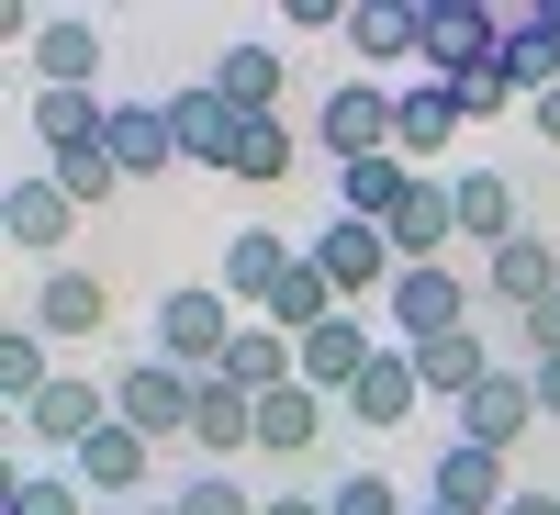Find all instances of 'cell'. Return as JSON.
I'll list each match as a JSON object with an SVG mask.
<instances>
[{"label":"cell","instance_id":"1","mask_svg":"<svg viewBox=\"0 0 560 515\" xmlns=\"http://www.w3.org/2000/svg\"><path fill=\"white\" fill-rule=\"evenodd\" d=\"M303 258L325 269V292H337L348 314H359V303H393V280H404V258H393V236H382V224H359V213H325Z\"/></svg>","mask_w":560,"mask_h":515},{"label":"cell","instance_id":"2","mask_svg":"<svg viewBox=\"0 0 560 515\" xmlns=\"http://www.w3.org/2000/svg\"><path fill=\"white\" fill-rule=\"evenodd\" d=\"M224 348H236V303H224L213 280H179V292H158V359H179L191 382H213Z\"/></svg>","mask_w":560,"mask_h":515},{"label":"cell","instance_id":"3","mask_svg":"<svg viewBox=\"0 0 560 515\" xmlns=\"http://www.w3.org/2000/svg\"><path fill=\"white\" fill-rule=\"evenodd\" d=\"M191 393H202V382H191L179 359H124V370H113V414H124L147 448L191 437Z\"/></svg>","mask_w":560,"mask_h":515},{"label":"cell","instance_id":"4","mask_svg":"<svg viewBox=\"0 0 560 515\" xmlns=\"http://www.w3.org/2000/svg\"><path fill=\"white\" fill-rule=\"evenodd\" d=\"M314 147L337 157V168H359V157H393V90H382V79L325 90V102H314Z\"/></svg>","mask_w":560,"mask_h":515},{"label":"cell","instance_id":"5","mask_svg":"<svg viewBox=\"0 0 560 515\" xmlns=\"http://www.w3.org/2000/svg\"><path fill=\"white\" fill-rule=\"evenodd\" d=\"M382 325H393V348H438V337L471 325V280H459V269H404L393 303H382Z\"/></svg>","mask_w":560,"mask_h":515},{"label":"cell","instance_id":"6","mask_svg":"<svg viewBox=\"0 0 560 515\" xmlns=\"http://www.w3.org/2000/svg\"><path fill=\"white\" fill-rule=\"evenodd\" d=\"M102 426H113V382H90V370H57V382L23 403V437L34 448H68V459L102 437Z\"/></svg>","mask_w":560,"mask_h":515},{"label":"cell","instance_id":"7","mask_svg":"<svg viewBox=\"0 0 560 515\" xmlns=\"http://www.w3.org/2000/svg\"><path fill=\"white\" fill-rule=\"evenodd\" d=\"M292 269H303V247H292V236H269V224H236V236H224L213 292H224V303H247V314L269 325V303L292 292Z\"/></svg>","mask_w":560,"mask_h":515},{"label":"cell","instance_id":"8","mask_svg":"<svg viewBox=\"0 0 560 515\" xmlns=\"http://www.w3.org/2000/svg\"><path fill=\"white\" fill-rule=\"evenodd\" d=\"M493 57H504V23L482 12V0H427V79L459 90V79H482Z\"/></svg>","mask_w":560,"mask_h":515},{"label":"cell","instance_id":"9","mask_svg":"<svg viewBox=\"0 0 560 515\" xmlns=\"http://www.w3.org/2000/svg\"><path fill=\"white\" fill-rule=\"evenodd\" d=\"M348 57H359V79L427 68V0H359L348 12Z\"/></svg>","mask_w":560,"mask_h":515},{"label":"cell","instance_id":"10","mask_svg":"<svg viewBox=\"0 0 560 515\" xmlns=\"http://www.w3.org/2000/svg\"><path fill=\"white\" fill-rule=\"evenodd\" d=\"M382 236H393L404 269H448V247H459V191H448V179H415V191L393 202Z\"/></svg>","mask_w":560,"mask_h":515},{"label":"cell","instance_id":"11","mask_svg":"<svg viewBox=\"0 0 560 515\" xmlns=\"http://www.w3.org/2000/svg\"><path fill=\"white\" fill-rule=\"evenodd\" d=\"M527 426H549V414H538V382H527V370H493V382L471 393V403H459V437H471V448H527Z\"/></svg>","mask_w":560,"mask_h":515},{"label":"cell","instance_id":"12","mask_svg":"<svg viewBox=\"0 0 560 515\" xmlns=\"http://www.w3.org/2000/svg\"><path fill=\"white\" fill-rule=\"evenodd\" d=\"M427 504H448V515H504V504H516V482H504V459H493V448L448 437V448H438V471H427Z\"/></svg>","mask_w":560,"mask_h":515},{"label":"cell","instance_id":"13","mask_svg":"<svg viewBox=\"0 0 560 515\" xmlns=\"http://www.w3.org/2000/svg\"><path fill=\"white\" fill-rule=\"evenodd\" d=\"M68 224H79V202H68L45 168L0 191V236H12V258H57V247H68Z\"/></svg>","mask_w":560,"mask_h":515},{"label":"cell","instance_id":"14","mask_svg":"<svg viewBox=\"0 0 560 515\" xmlns=\"http://www.w3.org/2000/svg\"><path fill=\"white\" fill-rule=\"evenodd\" d=\"M102 68H113L102 23H79V12H45V34H34V90H102Z\"/></svg>","mask_w":560,"mask_h":515},{"label":"cell","instance_id":"15","mask_svg":"<svg viewBox=\"0 0 560 515\" xmlns=\"http://www.w3.org/2000/svg\"><path fill=\"white\" fill-rule=\"evenodd\" d=\"M202 79L224 90V113H236V124H269V113H280V90H292L280 45H258V34H247V45H224V57H213Z\"/></svg>","mask_w":560,"mask_h":515},{"label":"cell","instance_id":"16","mask_svg":"<svg viewBox=\"0 0 560 515\" xmlns=\"http://www.w3.org/2000/svg\"><path fill=\"white\" fill-rule=\"evenodd\" d=\"M191 448H202V471H236V459L258 448V393L202 382V393H191Z\"/></svg>","mask_w":560,"mask_h":515},{"label":"cell","instance_id":"17","mask_svg":"<svg viewBox=\"0 0 560 515\" xmlns=\"http://www.w3.org/2000/svg\"><path fill=\"white\" fill-rule=\"evenodd\" d=\"M448 191H459V247H516L527 236V213H516V179L504 168H448Z\"/></svg>","mask_w":560,"mask_h":515},{"label":"cell","instance_id":"18","mask_svg":"<svg viewBox=\"0 0 560 515\" xmlns=\"http://www.w3.org/2000/svg\"><path fill=\"white\" fill-rule=\"evenodd\" d=\"M102 314H113L102 269H45V280H34V337H45V348H57V337H102Z\"/></svg>","mask_w":560,"mask_h":515},{"label":"cell","instance_id":"19","mask_svg":"<svg viewBox=\"0 0 560 515\" xmlns=\"http://www.w3.org/2000/svg\"><path fill=\"white\" fill-rule=\"evenodd\" d=\"M102 147H113V168H124V179H168V168H179L168 102H124V90H113V134H102Z\"/></svg>","mask_w":560,"mask_h":515},{"label":"cell","instance_id":"20","mask_svg":"<svg viewBox=\"0 0 560 515\" xmlns=\"http://www.w3.org/2000/svg\"><path fill=\"white\" fill-rule=\"evenodd\" d=\"M471 124L459 113V90L448 79H415V90H393V157H448V134Z\"/></svg>","mask_w":560,"mask_h":515},{"label":"cell","instance_id":"21","mask_svg":"<svg viewBox=\"0 0 560 515\" xmlns=\"http://www.w3.org/2000/svg\"><path fill=\"white\" fill-rule=\"evenodd\" d=\"M482 292H493L504 314H538V303L560 292V247H549V236H516V247H493V258H482Z\"/></svg>","mask_w":560,"mask_h":515},{"label":"cell","instance_id":"22","mask_svg":"<svg viewBox=\"0 0 560 515\" xmlns=\"http://www.w3.org/2000/svg\"><path fill=\"white\" fill-rule=\"evenodd\" d=\"M493 348H482V325H459V337H438V348H415V382H427V403H471L482 382H493Z\"/></svg>","mask_w":560,"mask_h":515},{"label":"cell","instance_id":"23","mask_svg":"<svg viewBox=\"0 0 560 515\" xmlns=\"http://www.w3.org/2000/svg\"><path fill=\"white\" fill-rule=\"evenodd\" d=\"M34 134H45V157L102 147L113 134V90H34Z\"/></svg>","mask_w":560,"mask_h":515},{"label":"cell","instance_id":"24","mask_svg":"<svg viewBox=\"0 0 560 515\" xmlns=\"http://www.w3.org/2000/svg\"><path fill=\"white\" fill-rule=\"evenodd\" d=\"M168 134H179V157H202V179H213L224 147H236V113H224V90H213V79L168 90Z\"/></svg>","mask_w":560,"mask_h":515},{"label":"cell","instance_id":"25","mask_svg":"<svg viewBox=\"0 0 560 515\" xmlns=\"http://www.w3.org/2000/svg\"><path fill=\"white\" fill-rule=\"evenodd\" d=\"M415 403H427V382H415V348H382V359H370V382L348 393V414H359L370 437H393Z\"/></svg>","mask_w":560,"mask_h":515},{"label":"cell","instance_id":"26","mask_svg":"<svg viewBox=\"0 0 560 515\" xmlns=\"http://www.w3.org/2000/svg\"><path fill=\"white\" fill-rule=\"evenodd\" d=\"M147 459H158V448H147V437H135L124 414H113V426H102V437H90V448L68 459V482H79V493H113V504H124L135 482H147Z\"/></svg>","mask_w":560,"mask_h":515},{"label":"cell","instance_id":"27","mask_svg":"<svg viewBox=\"0 0 560 515\" xmlns=\"http://www.w3.org/2000/svg\"><path fill=\"white\" fill-rule=\"evenodd\" d=\"M213 382H236V393H280V382H303V359H292V337H280V325H236V348H224Z\"/></svg>","mask_w":560,"mask_h":515},{"label":"cell","instance_id":"28","mask_svg":"<svg viewBox=\"0 0 560 515\" xmlns=\"http://www.w3.org/2000/svg\"><path fill=\"white\" fill-rule=\"evenodd\" d=\"M213 179H236V191H269V179H292V113H269V124H236V147H224Z\"/></svg>","mask_w":560,"mask_h":515},{"label":"cell","instance_id":"29","mask_svg":"<svg viewBox=\"0 0 560 515\" xmlns=\"http://www.w3.org/2000/svg\"><path fill=\"white\" fill-rule=\"evenodd\" d=\"M415 157H359V168H337V213H359V224H393V202L415 191Z\"/></svg>","mask_w":560,"mask_h":515},{"label":"cell","instance_id":"30","mask_svg":"<svg viewBox=\"0 0 560 515\" xmlns=\"http://www.w3.org/2000/svg\"><path fill=\"white\" fill-rule=\"evenodd\" d=\"M314 437H325V393H314V382L258 393V448H269V459H292V448H314Z\"/></svg>","mask_w":560,"mask_h":515},{"label":"cell","instance_id":"31","mask_svg":"<svg viewBox=\"0 0 560 515\" xmlns=\"http://www.w3.org/2000/svg\"><path fill=\"white\" fill-rule=\"evenodd\" d=\"M504 79H516L527 102L560 90V34H549V12H516V23H504Z\"/></svg>","mask_w":560,"mask_h":515},{"label":"cell","instance_id":"32","mask_svg":"<svg viewBox=\"0 0 560 515\" xmlns=\"http://www.w3.org/2000/svg\"><path fill=\"white\" fill-rule=\"evenodd\" d=\"M45 359H57V348H45L34 325H0V403H12V414H23V403H34L45 382H57V370H45Z\"/></svg>","mask_w":560,"mask_h":515},{"label":"cell","instance_id":"33","mask_svg":"<svg viewBox=\"0 0 560 515\" xmlns=\"http://www.w3.org/2000/svg\"><path fill=\"white\" fill-rule=\"evenodd\" d=\"M45 179H57V191L90 213V202H113L124 191V168H113V147H79V157H45Z\"/></svg>","mask_w":560,"mask_h":515},{"label":"cell","instance_id":"34","mask_svg":"<svg viewBox=\"0 0 560 515\" xmlns=\"http://www.w3.org/2000/svg\"><path fill=\"white\" fill-rule=\"evenodd\" d=\"M168 515H258V493H247L236 471H191V482L168 493Z\"/></svg>","mask_w":560,"mask_h":515},{"label":"cell","instance_id":"35","mask_svg":"<svg viewBox=\"0 0 560 515\" xmlns=\"http://www.w3.org/2000/svg\"><path fill=\"white\" fill-rule=\"evenodd\" d=\"M90 493L68 482V471H12V493H0V515H79Z\"/></svg>","mask_w":560,"mask_h":515},{"label":"cell","instance_id":"36","mask_svg":"<svg viewBox=\"0 0 560 515\" xmlns=\"http://www.w3.org/2000/svg\"><path fill=\"white\" fill-rule=\"evenodd\" d=\"M325 515H415L382 471H337V482H325Z\"/></svg>","mask_w":560,"mask_h":515},{"label":"cell","instance_id":"37","mask_svg":"<svg viewBox=\"0 0 560 515\" xmlns=\"http://www.w3.org/2000/svg\"><path fill=\"white\" fill-rule=\"evenodd\" d=\"M504 102H527V90H516V79H504V57H493L482 79H459V113H471V124H493Z\"/></svg>","mask_w":560,"mask_h":515},{"label":"cell","instance_id":"38","mask_svg":"<svg viewBox=\"0 0 560 515\" xmlns=\"http://www.w3.org/2000/svg\"><path fill=\"white\" fill-rule=\"evenodd\" d=\"M516 337H527V359H560V292H549L538 314H516Z\"/></svg>","mask_w":560,"mask_h":515},{"label":"cell","instance_id":"39","mask_svg":"<svg viewBox=\"0 0 560 515\" xmlns=\"http://www.w3.org/2000/svg\"><path fill=\"white\" fill-rule=\"evenodd\" d=\"M527 382H538V414L560 426V359H527Z\"/></svg>","mask_w":560,"mask_h":515},{"label":"cell","instance_id":"40","mask_svg":"<svg viewBox=\"0 0 560 515\" xmlns=\"http://www.w3.org/2000/svg\"><path fill=\"white\" fill-rule=\"evenodd\" d=\"M527 124H538V147H560V90H538V102H527Z\"/></svg>","mask_w":560,"mask_h":515},{"label":"cell","instance_id":"41","mask_svg":"<svg viewBox=\"0 0 560 515\" xmlns=\"http://www.w3.org/2000/svg\"><path fill=\"white\" fill-rule=\"evenodd\" d=\"M258 515H325V493H269Z\"/></svg>","mask_w":560,"mask_h":515},{"label":"cell","instance_id":"42","mask_svg":"<svg viewBox=\"0 0 560 515\" xmlns=\"http://www.w3.org/2000/svg\"><path fill=\"white\" fill-rule=\"evenodd\" d=\"M504 515H560V493H538V482H527V493H516V504H504Z\"/></svg>","mask_w":560,"mask_h":515},{"label":"cell","instance_id":"43","mask_svg":"<svg viewBox=\"0 0 560 515\" xmlns=\"http://www.w3.org/2000/svg\"><path fill=\"white\" fill-rule=\"evenodd\" d=\"M538 12H549V34H560V0H538Z\"/></svg>","mask_w":560,"mask_h":515},{"label":"cell","instance_id":"44","mask_svg":"<svg viewBox=\"0 0 560 515\" xmlns=\"http://www.w3.org/2000/svg\"><path fill=\"white\" fill-rule=\"evenodd\" d=\"M415 515H448V504H415Z\"/></svg>","mask_w":560,"mask_h":515}]
</instances>
